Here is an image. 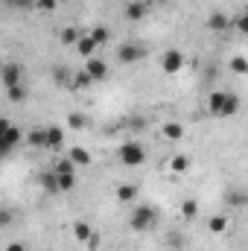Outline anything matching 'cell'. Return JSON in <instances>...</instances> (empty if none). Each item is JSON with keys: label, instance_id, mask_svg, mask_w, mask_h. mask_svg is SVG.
I'll list each match as a JSON object with an SVG mask.
<instances>
[{"label": "cell", "instance_id": "1", "mask_svg": "<svg viewBox=\"0 0 248 251\" xmlns=\"http://www.w3.org/2000/svg\"><path fill=\"white\" fill-rule=\"evenodd\" d=\"M131 231H152L158 225V210L152 204H137L131 210V219H128Z\"/></svg>", "mask_w": 248, "mask_h": 251}, {"label": "cell", "instance_id": "2", "mask_svg": "<svg viewBox=\"0 0 248 251\" xmlns=\"http://www.w3.org/2000/svg\"><path fill=\"white\" fill-rule=\"evenodd\" d=\"M117 158L123 167H140V164H146V146L140 140H125L117 149Z\"/></svg>", "mask_w": 248, "mask_h": 251}, {"label": "cell", "instance_id": "3", "mask_svg": "<svg viewBox=\"0 0 248 251\" xmlns=\"http://www.w3.org/2000/svg\"><path fill=\"white\" fill-rule=\"evenodd\" d=\"M21 140H26V137H24V131H21L18 126H12L9 120L0 123V152H3V155H9Z\"/></svg>", "mask_w": 248, "mask_h": 251}, {"label": "cell", "instance_id": "4", "mask_svg": "<svg viewBox=\"0 0 248 251\" xmlns=\"http://www.w3.org/2000/svg\"><path fill=\"white\" fill-rule=\"evenodd\" d=\"M143 56H146V47H143V44L125 41V44L117 47V62H120V64H134V62H140Z\"/></svg>", "mask_w": 248, "mask_h": 251}, {"label": "cell", "instance_id": "5", "mask_svg": "<svg viewBox=\"0 0 248 251\" xmlns=\"http://www.w3.org/2000/svg\"><path fill=\"white\" fill-rule=\"evenodd\" d=\"M184 62H187V59H184V53H181V50H167V53L161 56V70H164L167 76H175V73L184 67Z\"/></svg>", "mask_w": 248, "mask_h": 251}, {"label": "cell", "instance_id": "6", "mask_svg": "<svg viewBox=\"0 0 248 251\" xmlns=\"http://www.w3.org/2000/svg\"><path fill=\"white\" fill-rule=\"evenodd\" d=\"M0 79H3V88H15L24 82V67L18 62H6L3 70H0Z\"/></svg>", "mask_w": 248, "mask_h": 251}, {"label": "cell", "instance_id": "7", "mask_svg": "<svg viewBox=\"0 0 248 251\" xmlns=\"http://www.w3.org/2000/svg\"><path fill=\"white\" fill-rule=\"evenodd\" d=\"M231 26H234V18H228L225 12L216 9V12L207 15V29H210V32H228Z\"/></svg>", "mask_w": 248, "mask_h": 251}, {"label": "cell", "instance_id": "8", "mask_svg": "<svg viewBox=\"0 0 248 251\" xmlns=\"http://www.w3.org/2000/svg\"><path fill=\"white\" fill-rule=\"evenodd\" d=\"M85 70H88V73L94 76V82H102V79L108 76V64L102 62L99 56H94V59H88V62H85Z\"/></svg>", "mask_w": 248, "mask_h": 251}, {"label": "cell", "instance_id": "9", "mask_svg": "<svg viewBox=\"0 0 248 251\" xmlns=\"http://www.w3.org/2000/svg\"><path fill=\"white\" fill-rule=\"evenodd\" d=\"M97 47H99V44H97V41L91 38V32H85V35L79 38V44H76V53H79V56H82V59L88 62V59H94V53H97Z\"/></svg>", "mask_w": 248, "mask_h": 251}, {"label": "cell", "instance_id": "10", "mask_svg": "<svg viewBox=\"0 0 248 251\" xmlns=\"http://www.w3.org/2000/svg\"><path fill=\"white\" fill-rule=\"evenodd\" d=\"M225 100H228L225 91H210V94H207V111H210L213 117H222V105H225Z\"/></svg>", "mask_w": 248, "mask_h": 251}, {"label": "cell", "instance_id": "11", "mask_svg": "<svg viewBox=\"0 0 248 251\" xmlns=\"http://www.w3.org/2000/svg\"><path fill=\"white\" fill-rule=\"evenodd\" d=\"M41 187L47 196H56V193H62V184H59V173L56 170H47V173H41Z\"/></svg>", "mask_w": 248, "mask_h": 251}, {"label": "cell", "instance_id": "12", "mask_svg": "<svg viewBox=\"0 0 248 251\" xmlns=\"http://www.w3.org/2000/svg\"><path fill=\"white\" fill-rule=\"evenodd\" d=\"M73 76H76V73H73L70 67H64V64H56V67H53V82H56L59 88H73Z\"/></svg>", "mask_w": 248, "mask_h": 251}, {"label": "cell", "instance_id": "13", "mask_svg": "<svg viewBox=\"0 0 248 251\" xmlns=\"http://www.w3.org/2000/svg\"><path fill=\"white\" fill-rule=\"evenodd\" d=\"M26 143H29L32 149H50V146H47V126L26 131Z\"/></svg>", "mask_w": 248, "mask_h": 251}, {"label": "cell", "instance_id": "14", "mask_svg": "<svg viewBox=\"0 0 248 251\" xmlns=\"http://www.w3.org/2000/svg\"><path fill=\"white\" fill-rule=\"evenodd\" d=\"M67 158H70L76 167H91V164H94L91 152H88V149H82V146H70V149H67Z\"/></svg>", "mask_w": 248, "mask_h": 251}, {"label": "cell", "instance_id": "15", "mask_svg": "<svg viewBox=\"0 0 248 251\" xmlns=\"http://www.w3.org/2000/svg\"><path fill=\"white\" fill-rule=\"evenodd\" d=\"M47 146L50 149H62L64 146V128L62 126H47Z\"/></svg>", "mask_w": 248, "mask_h": 251}, {"label": "cell", "instance_id": "16", "mask_svg": "<svg viewBox=\"0 0 248 251\" xmlns=\"http://www.w3.org/2000/svg\"><path fill=\"white\" fill-rule=\"evenodd\" d=\"M73 237H76L79 243H91L94 231H91V225H88L85 219H76V222H73Z\"/></svg>", "mask_w": 248, "mask_h": 251}, {"label": "cell", "instance_id": "17", "mask_svg": "<svg viewBox=\"0 0 248 251\" xmlns=\"http://www.w3.org/2000/svg\"><path fill=\"white\" fill-rule=\"evenodd\" d=\"M125 18H128V21H140V18H146V3L131 0V3L125 6Z\"/></svg>", "mask_w": 248, "mask_h": 251}, {"label": "cell", "instance_id": "18", "mask_svg": "<svg viewBox=\"0 0 248 251\" xmlns=\"http://www.w3.org/2000/svg\"><path fill=\"white\" fill-rule=\"evenodd\" d=\"M94 85V76L82 67V70H76V76H73V91H85V88H91Z\"/></svg>", "mask_w": 248, "mask_h": 251}, {"label": "cell", "instance_id": "19", "mask_svg": "<svg viewBox=\"0 0 248 251\" xmlns=\"http://www.w3.org/2000/svg\"><path fill=\"white\" fill-rule=\"evenodd\" d=\"M6 97H9V102H24V100L29 97V91H26V85L21 82V85H15V88H6Z\"/></svg>", "mask_w": 248, "mask_h": 251}, {"label": "cell", "instance_id": "20", "mask_svg": "<svg viewBox=\"0 0 248 251\" xmlns=\"http://www.w3.org/2000/svg\"><path fill=\"white\" fill-rule=\"evenodd\" d=\"M164 137H167V140H181V137H184V126L175 123V120H173V123H164Z\"/></svg>", "mask_w": 248, "mask_h": 251}, {"label": "cell", "instance_id": "21", "mask_svg": "<svg viewBox=\"0 0 248 251\" xmlns=\"http://www.w3.org/2000/svg\"><path fill=\"white\" fill-rule=\"evenodd\" d=\"M237 111H240V97L237 94H228V100L222 105V117H234Z\"/></svg>", "mask_w": 248, "mask_h": 251}, {"label": "cell", "instance_id": "22", "mask_svg": "<svg viewBox=\"0 0 248 251\" xmlns=\"http://www.w3.org/2000/svg\"><path fill=\"white\" fill-rule=\"evenodd\" d=\"M117 199H120V201H134V199H137V187H134V184H120V187H117Z\"/></svg>", "mask_w": 248, "mask_h": 251}, {"label": "cell", "instance_id": "23", "mask_svg": "<svg viewBox=\"0 0 248 251\" xmlns=\"http://www.w3.org/2000/svg\"><path fill=\"white\" fill-rule=\"evenodd\" d=\"M79 38H82V32H79V29H73V26L62 29V44H67V47H70V44L76 47V44H79Z\"/></svg>", "mask_w": 248, "mask_h": 251}, {"label": "cell", "instance_id": "24", "mask_svg": "<svg viewBox=\"0 0 248 251\" xmlns=\"http://www.w3.org/2000/svg\"><path fill=\"white\" fill-rule=\"evenodd\" d=\"M67 126L79 131V128H85V126H88V117H85V114H79V111H70V114H67Z\"/></svg>", "mask_w": 248, "mask_h": 251}, {"label": "cell", "instance_id": "25", "mask_svg": "<svg viewBox=\"0 0 248 251\" xmlns=\"http://www.w3.org/2000/svg\"><path fill=\"white\" fill-rule=\"evenodd\" d=\"M231 70L240 73V76H248V59L246 56H234V59H231Z\"/></svg>", "mask_w": 248, "mask_h": 251}, {"label": "cell", "instance_id": "26", "mask_svg": "<svg viewBox=\"0 0 248 251\" xmlns=\"http://www.w3.org/2000/svg\"><path fill=\"white\" fill-rule=\"evenodd\" d=\"M59 184H62V193L76 187V173H59Z\"/></svg>", "mask_w": 248, "mask_h": 251}, {"label": "cell", "instance_id": "27", "mask_svg": "<svg viewBox=\"0 0 248 251\" xmlns=\"http://www.w3.org/2000/svg\"><path fill=\"white\" fill-rule=\"evenodd\" d=\"M234 29H237V32H243V35H248V9H246V12H240V15L234 18Z\"/></svg>", "mask_w": 248, "mask_h": 251}, {"label": "cell", "instance_id": "28", "mask_svg": "<svg viewBox=\"0 0 248 251\" xmlns=\"http://www.w3.org/2000/svg\"><path fill=\"white\" fill-rule=\"evenodd\" d=\"M108 35H111V32H108V26H94V29H91V38H94L97 44H105V41H108Z\"/></svg>", "mask_w": 248, "mask_h": 251}, {"label": "cell", "instance_id": "29", "mask_svg": "<svg viewBox=\"0 0 248 251\" xmlns=\"http://www.w3.org/2000/svg\"><path fill=\"white\" fill-rule=\"evenodd\" d=\"M225 228H228V216H222V213H219V216H213V219H210V231H213V234H222Z\"/></svg>", "mask_w": 248, "mask_h": 251}, {"label": "cell", "instance_id": "30", "mask_svg": "<svg viewBox=\"0 0 248 251\" xmlns=\"http://www.w3.org/2000/svg\"><path fill=\"white\" fill-rule=\"evenodd\" d=\"M190 170V158L187 155H175L173 158V173H187Z\"/></svg>", "mask_w": 248, "mask_h": 251}, {"label": "cell", "instance_id": "31", "mask_svg": "<svg viewBox=\"0 0 248 251\" xmlns=\"http://www.w3.org/2000/svg\"><path fill=\"white\" fill-rule=\"evenodd\" d=\"M196 213H198V204H196L193 199L181 204V216H184V219H196Z\"/></svg>", "mask_w": 248, "mask_h": 251}, {"label": "cell", "instance_id": "32", "mask_svg": "<svg viewBox=\"0 0 248 251\" xmlns=\"http://www.w3.org/2000/svg\"><path fill=\"white\" fill-rule=\"evenodd\" d=\"M59 9V0H38L35 3V12H56Z\"/></svg>", "mask_w": 248, "mask_h": 251}, {"label": "cell", "instance_id": "33", "mask_svg": "<svg viewBox=\"0 0 248 251\" xmlns=\"http://www.w3.org/2000/svg\"><path fill=\"white\" fill-rule=\"evenodd\" d=\"M53 170H56V173H76V164H73L70 158H62V161H59Z\"/></svg>", "mask_w": 248, "mask_h": 251}, {"label": "cell", "instance_id": "34", "mask_svg": "<svg viewBox=\"0 0 248 251\" xmlns=\"http://www.w3.org/2000/svg\"><path fill=\"white\" fill-rule=\"evenodd\" d=\"M35 3H38V0H18L15 6H18V9H24V12H32V9H35Z\"/></svg>", "mask_w": 248, "mask_h": 251}, {"label": "cell", "instance_id": "35", "mask_svg": "<svg viewBox=\"0 0 248 251\" xmlns=\"http://www.w3.org/2000/svg\"><path fill=\"white\" fill-rule=\"evenodd\" d=\"M228 201H231V204H246L248 199L243 196V193H231V196H228Z\"/></svg>", "mask_w": 248, "mask_h": 251}, {"label": "cell", "instance_id": "36", "mask_svg": "<svg viewBox=\"0 0 248 251\" xmlns=\"http://www.w3.org/2000/svg\"><path fill=\"white\" fill-rule=\"evenodd\" d=\"M6 251H26V246H24V243H9Z\"/></svg>", "mask_w": 248, "mask_h": 251}, {"label": "cell", "instance_id": "37", "mask_svg": "<svg viewBox=\"0 0 248 251\" xmlns=\"http://www.w3.org/2000/svg\"><path fill=\"white\" fill-rule=\"evenodd\" d=\"M0 222H3V225H9V222H12V213H9V210H3V213H0Z\"/></svg>", "mask_w": 248, "mask_h": 251}, {"label": "cell", "instance_id": "38", "mask_svg": "<svg viewBox=\"0 0 248 251\" xmlns=\"http://www.w3.org/2000/svg\"><path fill=\"white\" fill-rule=\"evenodd\" d=\"M3 3H6V6H15V3H18V0H3Z\"/></svg>", "mask_w": 248, "mask_h": 251}, {"label": "cell", "instance_id": "39", "mask_svg": "<svg viewBox=\"0 0 248 251\" xmlns=\"http://www.w3.org/2000/svg\"><path fill=\"white\" fill-rule=\"evenodd\" d=\"M59 3H64V0H59Z\"/></svg>", "mask_w": 248, "mask_h": 251}]
</instances>
